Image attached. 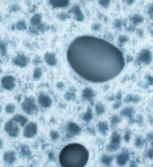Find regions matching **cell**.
I'll return each instance as SVG.
<instances>
[{
    "instance_id": "f5cc1de1",
    "label": "cell",
    "mask_w": 153,
    "mask_h": 167,
    "mask_svg": "<svg viewBox=\"0 0 153 167\" xmlns=\"http://www.w3.org/2000/svg\"><path fill=\"white\" fill-rule=\"evenodd\" d=\"M148 13H152V5L148 7Z\"/></svg>"
},
{
    "instance_id": "4fadbf2b",
    "label": "cell",
    "mask_w": 153,
    "mask_h": 167,
    "mask_svg": "<svg viewBox=\"0 0 153 167\" xmlns=\"http://www.w3.org/2000/svg\"><path fill=\"white\" fill-rule=\"evenodd\" d=\"M16 158H17V155H16V153L13 152V150L5 152L4 155H3V159H4V162L7 163V165H12V163H15Z\"/></svg>"
},
{
    "instance_id": "277c9868",
    "label": "cell",
    "mask_w": 153,
    "mask_h": 167,
    "mask_svg": "<svg viewBox=\"0 0 153 167\" xmlns=\"http://www.w3.org/2000/svg\"><path fill=\"white\" fill-rule=\"evenodd\" d=\"M4 129H5V132L8 133V135L11 136V137H17V136H18L20 127L15 123V120H13V119H11L9 122H7V123H5Z\"/></svg>"
},
{
    "instance_id": "4316f807",
    "label": "cell",
    "mask_w": 153,
    "mask_h": 167,
    "mask_svg": "<svg viewBox=\"0 0 153 167\" xmlns=\"http://www.w3.org/2000/svg\"><path fill=\"white\" fill-rule=\"evenodd\" d=\"M144 144H145V141L143 140V137L141 136H136V139H135V145H136V148H143L144 146Z\"/></svg>"
},
{
    "instance_id": "60d3db41",
    "label": "cell",
    "mask_w": 153,
    "mask_h": 167,
    "mask_svg": "<svg viewBox=\"0 0 153 167\" xmlns=\"http://www.w3.org/2000/svg\"><path fill=\"white\" fill-rule=\"evenodd\" d=\"M122 25H123V22L121 21V20H115V22H114L115 28H122Z\"/></svg>"
},
{
    "instance_id": "44dd1931",
    "label": "cell",
    "mask_w": 153,
    "mask_h": 167,
    "mask_svg": "<svg viewBox=\"0 0 153 167\" xmlns=\"http://www.w3.org/2000/svg\"><path fill=\"white\" fill-rule=\"evenodd\" d=\"M121 141H122V136L119 135L118 132H113V135H111V141H110V142L119 145V144H121Z\"/></svg>"
},
{
    "instance_id": "7a4b0ae2",
    "label": "cell",
    "mask_w": 153,
    "mask_h": 167,
    "mask_svg": "<svg viewBox=\"0 0 153 167\" xmlns=\"http://www.w3.org/2000/svg\"><path fill=\"white\" fill-rule=\"evenodd\" d=\"M89 159V152L81 144H68L59 154L62 167H85Z\"/></svg>"
},
{
    "instance_id": "e575fe53",
    "label": "cell",
    "mask_w": 153,
    "mask_h": 167,
    "mask_svg": "<svg viewBox=\"0 0 153 167\" xmlns=\"http://www.w3.org/2000/svg\"><path fill=\"white\" fill-rule=\"evenodd\" d=\"M0 51H1V55L7 54V43L3 41H0Z\"/></svg>"
},
{
    "instance_id": "c3c4849f",
    "label": "cell",
    "mask_w": 153,
    "mask_h": 167,
    "mask_svg": "<svg viewBox=\"0 0 153 167\" xmlns=\"http://www.w3.org/2000/svg\"><path fill=\"white\" fill-rule=\"evenodd\" d=\"M129 167H138V163H136L135 161H132L131 163H129Z\"/></svg>"
},
{
    "instance_id": "d6a6232c",
    "label": "cell",
    "mask_w": 153,
    "mask_h": 167,
    "mask_svg": "<svg viewBox=\"0 0 153 167\" xmlns=\"http://www.w3.org/2000/svg\"><path fill=\"white\" fill-rule=\"evenodd\" d=\"M5 112L7 114H13L15 112V104H12V103L7 104L5 106Z\"/></svg>"
},
{
    "instance_id": "d4e9b609",
    "label": "cell",
    "mask_w": 153,
    "mask_h": 167,
    "mask_svg": "<svg viewBox=\"0 0 153 167\" xmlns=\"http://www.w3.org/2000/svg\"><path fill=\"white\" fill-rule=\"evenodd\" d=\"M106 111V109H105V104L104 103H97L96 104V112H97V115H102V114H104Z\"/></svg>"
},
{
    "instance_id": "d590c367",
    "label": "cell",
    "mask_w": 153,
    "mask_h": 167,
    "mask_svg": "<svg viewBox=\"0 0 153 167\" xmlns=\"http://www.w3.org/2000/svg\"><path fill=\"white\" fill-rule=\"evenodd\" d=\"M107 149L110 150V152H115V150H118V149H119V145H116V144L110 142V144L107 145Z\"/></svg>"
},
{
    "instance_id": "f35d334b",
    "label": "cell",
    "mask_w": 153,
    "mask_h": 167,
    "mask_svg": "<svg viewBox=\"0 0 153 167\" xmlns=\"http://www.w3.org/2000/svg\"><path fill=\"white\" fill-rule=\"evenodd\" d=\"M118 41H119V44H124L126 42L128 41V38L126 37V35H121V37H119V39H118Z\"/></svg>"
},
{
    "instance_id": "7c38bea8",
    "label": "cell",
    "mask_w": 153,
    "mask_h": 167,
    "mask_svg": "<svg viewBox=\"0 0 153 167\" xmlns=\"http://www.w3.org/2000/svg\"><path fill=\"white\" fill-rule=\"evenodd\" d=\"M69 12L74 13L75 20H76L77 22H82V21H84V18H85V17H84V13L81 12V9H80L79 5H74V7H72V9H71Z\"/></svg>"
},
{
    "instance_id": "30bf717a",
    "label": "cell",
    "mask_w": 153,
    "mask_h": 167,
    "mask_svg": "<svg viewBox=\"0 0 153 167\" xmlns=\"http://www.w3.org/2000/svg\"><path fill=\"white\" fill-rule=\"evenodd\" d=\"M28 61H29V59L26 58L24 54H18L17 56H16L15 59H13V64L17 65V67H20V68H24V67H26Z\"/></svg>"
},
{
    "instance_id": "8992f818",
    "label": "cell",
    "mask_w": 153,
    "mask_h": 167,
    "mask_svg": "<svg viewBox=\"0 0 153 167\" xmlns=\"http://www.w3.org/2000/svg\"><path fill=\"white\" fill-rule=\"evenodd\" d=\"M1 86L4 88L5 90H13L16 86V80L13 76H9V74H7L1 78Z\"/></svg>"
},
{
    "instance_id": "6f0895ef",
    "label": "cell",
    "mask_w": 153,
    "mask_h": 167,
    "mask_svg": "<svg viewBox=\"0 0 153 167\" xmlns=\"http://www.w3.org/2000/svg\"><path fill=\"white\" fill-rule=\"evenodd\" d=\"M21 167H24V166H21Z\"/></svg>"
},
{
    "instance_id": "6da1fadb",
    "label": "cell",
    "mask_w": 153,
    "mask_h": 167,
    "mask_svg": "<svg viewBox=\"0 0 153 167\" xmlns=\"http://www.w3.org/2000/svg\"><path fill=\"white\" fill-rule=\"evenodd\" d=\"M71 68L90 82H106L115 78L126 64L122 51L105 39L82 35L76 38L67 50Z\"/></svg>"
},
{
    "instance_id": "cb8c5ba5",
    "label": "cell",
    "mask_w": 153,
    "mask_h": 167,
    "mask_svg": "<svg viewBox=\"0 0 153 167\" xmlns=\"http://www.w3.org/2000/svg\"><path fill=\"white\" fill-rule=\"evenodd\" d=\"M92 119H93V114H92V110H90V109H88V110L85 111V114H84V115H82V120H84V122H86V123H88V122H90Z\"/></svg>"
},
{
    "instance_id": "bcb514c9",
    "label": "cell",
    "mask_w": 153,
    "mask_h": 167,
    "mask_svg": "<svg viewBox=\"0 0 153 167\" xmlns=\"http://www.w3.org/2000/svg\"><path fill=\"white\" fill-rule=\"evenodd\" d=\"M119 107H121V102H119V101H116V102L114 103V109H119Z\"/></svg>"
},
{
    "instance_id": "8fae6325",
    "label": "cell",
    "mask_w": 153,
    "mask_h": 167,
    "mask_svg": "<svg viewBox=\"0 0 153 167\" xmlns=\"http://www.w3.org/2000/svg\"><path fill=\"white\" fill-rule=\"evenodd\" d=\"M38 103L41 104L42 107H45V109H47L52 104V101L51 98H50L47 94H39L38 96Z\"/></svg>"
},
{
    "instance_id": "ac0fdd59",
    "label": "cell",
    "mask_w": 153,
    "mask_h": 167,
    "mask_svg": "<svg viewBox=\"0 0 153 167\" xmlns=\"http://www.w3.org/2000/svg\"><path fill=\"white\" fill-rule=\"evenodd\" d=\"M134 114H135L134 107H124V109H122V111H121V115L124 117H132Z\"/></svg>"
},
{
    "instance_id": "7dc6e473",
    "label": "cell",
    "mask_w": 153,
    "mask_h": 167,
    "mask_svg": "<svg viewBox=\"0 0 153 167\" xmlns=\"http://www.w3.org/2000/svg\"><path fill=\"white\" fill-rule=\"evenodd\" d=\"M56 86H58V89H63V88H64V85H63V82H58V84H56Z\"/></svg>"
},
{
    "instance_id": "ffe728a7",
    "label": "cell",
    "mask_w": 153,
    "mask_h": 167,
    "mask_svg": "<svg viewBox=\"0 0 153 167\" xmlns=\"http://www.w3.org/2000/svg\"><path fill=\"white\" fill-rule=\"evenodd\" d=\"M111 162H113V157H111V155L105 154V155L101 157V163H102V165H105V166H111Z\"/></svg>"
},
{
    "instance_id": "5b68a950",
    "label": "cell",
    "mask_w": 153,
    "mask_h": 167,
    "mask_svg": "<svg viewBox=\"0 0 153 167\" xmlns=\"http://www.w3.org/2000/svg\"><path fill=\"white\" fill-rule=\"evenodd\" d=\"M37 132H38V127L33 122H28L26 125L24 127V137H26V139H33L37 135Z\"/></svg>"
},
{
    "instance_id": "f6af8a7d",
    "label": "cell",
    "mask_w": 153,
    "mask_h": 167,
    "mask_svg": "<svg viewBox=\"0 0 153 167\" xmlns=\"http://www.w3.org/2000/svg\"><path fill=\"white\" fill-rule=\"evenodd\" d=\"M93 29H94V30H99V29H101V25H99V24L93 25Z\"/></svg>"
},
{
    "instance_id": "836d02e7",
    "label": "cell",
    "mask_w": 153,
    "mask_h": 167,
    "mask_svg": "<svg viewBox=\"0 0 153 167\" xmlns=\"http://www.w3.org/2000/svg\"><path fill=\"white\" fill-rule=\"evenodd\" d=\"M59 132L58 131H51V132H50V137H51V140H54V141H56V140L59 139Z\"/></svg>"
},
{
    "instance_id": "ee69618b",
    "label": "cell",
    "mask_w": 153,
    "mask_h": 167,
    "mask_svg": "<svg viewBox=\"0 0 153 167\" xmlns=\"http://www.w3.org/2000/svg\"><path fill=\"white\" fill-rule=\"evenodd\" d=\"M147 81H148V85H152V84H153V78H152V76H147Z\"/></svg>"
},
{
    "instance_id": "11a10c76",
    "label": "cell",
    "mask_w": 153,
    "mask_h": 167,
    "mask_svg": "<svg viewBox=\"0 0 153 167\" xmlns=\"http://www.w3.org/2000/svg\"><path fill=\"white\" fill-rule=\"evenodd\" d=\"M1 148H3V141L0 140V149H1Z\"/></svg>"
},
{
    "instance_id": "1f68e13d",
    "label": "cell",
    "mask_w": 153,
    "mask_h": 167,
    "mask_svg": "<svg viewBox=\"0 0 153 167\" xmlns=\"http://www.w3.org/2000/svg\"><path fill=\"white\" fill-rule=\"evenodd\" d=\"M122 120V117L121 116H118V115H114L111 117V125H118L119 122Z\"/></svg>"
},
{
    "instance_id": "484cf974",
    "label": "cell",
    "mask_w": 153,
    "mask_h": 167,
    "mask_svg": "<svg viewBox=\"0 0 153 167\" xmlns=\"http://www.w3.org/2000/svg\"><path fill=\"white\" fill-rule=\"evenodd\" d=\"M15 28L17 29V30H26V28H28V26H26V22L24 21V20H20V21H17V24L15 25Z\"/></svg>"
},
{
    "instance_id": "7402d4cb",
    "label": "cell",
    "mask_w": 153,
    "mask_h": 167,
    "mask_svg": "<svg viewBox=\"0 0 153 167\" xmlns=\"http://www.w3.org/2000/svg\"><path fill=\"white\" fill-rule=\"evenodd\" d=\"M97 129H98L101 133H106V132H107V129H109L107 123H106V122H99V123L97 124Z\"/></svg>"
},
{
    "instance_id": "8d00e7d4",
    "label": "cell",
    "mask_w": 153,
    "mask_h": 167,
    "mask_svg": "<svg viewBox=\"0 0 153 167\" xmlns=\"http://www.w3.org/2000/svg\"><path fill=\"white\" fill-rule=\"evenodd\" d=\"M98 4L101 7H104V8H107L110 5V0H98Z\"/></svg>"
},
{
    "instance_id": "ab89813d",
    "label": "cell",
    "mask_w": 153,
    "mask_h": 167,
    "mask_svg": "<svg viewBox=\"0 0 153 167\" xmlns=\"http://www.w3.org/2000/svg\"><path fill=\"white\" fill-rule=\"evenodd\" d=\"M147 158H148V159H152V158H153V149H152V148L147 152Z\"/></svg>"
},
{
    "instance_id": "ba28073f",
    "label": "cell",
    "mask_w": 153,
    "mask_h": 167,
    "mask_svg": "<svg viewBox=\"0 0 153 167\" xmlns=\"http://www.w3.org/2000/svg\"><path fill=\"white\" fill-rule=\"evenodd\" d=\"M80 132H81L80 125H77V124L74 122L67 123V136L68 137H75V136H77Z\"/></svg>"
},
{
    "instance_id": "74e56055",
    "label": "cell",
    "mask_w": 153,
    "mask_h": 167,
    "mask_svg": "<svg viewBox=\"0 0 153 167\" xmlns=\"http://www.w3.org/2000/svg\"><path fill=\"white\" fill-rule=\"evenodd\" d=\"M123 140H124L126 142H128L129 140H131V132H129V131H126L124 136H123Z\"/></svg>"
},
{
    "instance_id": "3957f363",
    "label": "cell",
    "mask_w": 153,
    "mask_h": 167,
    "mask_svg": "<svg viewBox=\"0 0 153 167\" xmlns=\"http://www.w3.org/2000/svg\"><path fill=\"white\" fill-rule=\"evenodd\" d=\"M21 107L24 110L25 114H33L37 109V104H35V99L33 97H26L24 99V102L21 103Z\"/></svg>"
},
{
    "instance_id": "9c48e42d",
    "label": "cell",
    "mask_w": 153,
    "mask_h": 167,
    "mask_svg": "<svg viewBox=\"0 0 153 167\" xmlns=\"http://www.w3.org/2000/svg\"><path fill=\"white\" fill-rule=\"evenodd\" d=\"M128 159H129V154H128L127 150H123L122 153H119V154L115 157V161H116V165L118 166H124L126 163L128 162Z\"/></svg>"
},
{
    "instance_id": "9a60e30c",
    "label": "cell",
    "mask_w": 153,
    "mask_h": 167,
    "mask_svg": "<svg viewBox=\"0 0 153 167\" xmlns=\"http://www.w3.org/2000/svg\"><path fill=\"white\" fill-rule=\"evenodd\" d=\"M94 90L90 89V88H85L84 90H82V93H81V97H82V99H85V101H92L93 98H94Z\"/></svg>"
},
{
    "instance_id": "f546056e",
    "label": "cell",
    "mask_w": 153,
    "mask_h": 167,
    "mask_svg": "<svg viewBox=\"0 0 153 167\" xmlns=\"http://www.w3.org/2000/svg\"><path fill=\"white\" fill-rule=\"evenodd\" d=\"M42 73H43V71H42V68H35L34 72H33V77L35 78V80H39V78L42 77Z\"/></svg>"
},
{
    "instance_id": "603a6c76",
    "label": "cell",
    "mask_w": 153,
    "mask_h": 167,
    "mask_svg": "<svg viewBox=\"0 0 153 167\" xmlns=\"http://www.w3.org/2000/svg\"><path fill=\"white\" fill-rule=\"evenodd\" d=\"M144 21V18H143V16L140 15H134L131 17V22H132V25H138V24H140V22Z\"/></svg>"
},
{
    "instance_id": "b9f144b4",
    "label": "cell",
    "mask_w": 153,
    "mask_h": 167,
    "mask_svg": "<svg viewBox=\"0 0 153 167\" xmlns=\"http://www.w3.org/2000/svg\"><path fill=\"white\" fill-rule=\"evenodd\" d=\"M58 17L60 18V20H65L67 17H69V15H65V13H60V15H59Z\"/></svg>"
},
{
    "instance_id": "db71d44e",
    "label": "cell",
    "mask_w": 153,
    "mask_h": 167,
    "mask_svg": "<svg viewBox=\"0 0 153 167\" xmlns=\"http://www.w3.org/2000/svg\"><path fill=\"white\" fill-rule=\"evenodd\" d=\"M148 140H149V141L152 140V133H149V135H148Z\"/></svg>"
},
{
    "instance_id": "9f6ffc18",
    "label": "cell",
    "mask_w": 153,
    "mask_h": 167,
    "mask_svg": "<svg viewBox=\"0 0 153 167\" xmlns=\"http://www.w3.org/2000/svg\"><path fill=\"white\" fill-rule=\"evenodd\" d=\"M0 111H1V107H0Z\"/></svg>"
},
{
    "instance_id": "52a82bcc",
    "label": "cell",
    "mask_w": 153,
    "mask_h": 167,
    "mask_svg": "<svg viewBox=\"0 0 153 167\" xmlns=\"http://www.w3.org/2000/svg\"><path fill=\"white\" fill-rule=\"evenodd\" d=\"M139 61H140L141 64H151L152 61V52L151 50H148V48H144V50L140 51V54H139Z\"/></svg>"
},
{
    "instance_id": "e0dca14e",
    "label": "cell",
    "mask_w": 153,
    "mask_h": 167,
    "mask_svg": "<svg viewBox=\"0 0 153 167\" xmlns=\"http://www.w3.org/2000/svg\"><path fill=\"white\" fill-rule=\"evenodd\" d=\"M13 120H15V123L18 127H25L26 123H28V117H25L24 115H15L13 116Z\"/></svg>"
},
{
    "instance_id": "7bdbcfd3",
    "label": "cell",
    "mask_w": 153,
    "mask_h": 167,
    "mask_svg": "<svg viewBox=\"0 0 153 167\" xmlns=\"http://www.w3.org/2000/svg\"><path fill=\"white\" fill-rule=\"evenodd\" d=\"M47 155H49V159H50V161H54V159H55L54 153H52V152H49V153H47Z\"/></svg>"
},
{
    "instance_id": "681fc988",
    "label": "cell",
    "mask_w": 153,
    "mask_h": 167,
    "mask_svg": "<svg viewBox=\"0 0 153 167\" xmlns=\"http://www.w3.org/2000/svg\"><path fill=\"white\" fill-rule=\"evenodd\" d=\"M39 61H41V59H39V58H35L34 59V64H39Z\"/></svg>"
},
{
    "instance_id": "f1b7e54d",
    "label": "cell",
    "mask_w": 153,
    "mask_h": 167,
    "mask_svg": "<svg viewBox=\"0 0 153 167\" xmlns=\"http://www.w3.org/2000/svg\"><path fill=\"white\" fill-rule=\"evenodd\" d=\"M21 155H22V157H28V158L32 155V152L29 150L28 146H25V145L21 146Z\"/></svg>"
},
{
    "instance_id": "83f0119b",
    "label": "cell",
    "mask_w": 153,
    "mask_h": 167,
    "mask_svg": "<svg viewBox=\"0 0 153 167\" xmlns=\"http://www.w3.org/2000/svg\"><path fill=\"white\" fill-rule=\"evenodd\" d=\"M65 99H67V101H74L75 99V89H74V88H72V89L71 90H68L67 91V93H65Z\"/></svg>"
},
{
    "instance_id": "2e32d148",
    "label": "cell",
    "mask_w": 153,
    "mask_h": 167,
    "mask_svg": "<svg viewBox=\"0 0 153 167\" xmlns=\"http://www.w3.org/2000/svg\"><path fill=\"white\" fill-rule=\"evenodd\" d=\"M54 8H65L69 4V0H49Z\"/></svg>"
},
{
    "instance_id": "5bb4252c",
    "label": "cell",
    "mask_w": 153,
    "mask_h": 167,
    "mask_svg": "<svg viewBox=\"0 0 153 167\" xmlns=\"http://www.w3.org/2000/svg\"><path fill=\"white\" fill-rule=\"evenodd\" d=\"M45 63L50 65V67H54V65H56V63H58V60H56V56L54 52H46L45 54Z\"/></svg>"
},
{
    "instance_id": "f907efd6",
    "label": "cell",
    "mask_w": 153,
    "mask_h": 167,
    "mask_svg": "<svg viewBox=\"0 0 153 167\" xmlns=\"http://www.w3.org/2000/svg\"><path fill=\"white\" fill-rule=\"evenodd\" d=\"M13 9H20V7L18 5H13V7H11V11L13 12Z\"/></svg>"
},
{
    "instance_id": "d6986e66",
    "label": "cell",
    "mask_w": 153,
    "mask_h": 167,
    "mask_svg": "<svg viewBox=\"0 0 153 167\" xmlns=\"http://www.w3.org/2000/svg\"><path fill=\"white\" fill-rule=\"evenodd\" d=\"M30 24L33 26H38L39 24H42V15L41 13H35L34 16L30 18Z\"/></svg>"
},
{
    "instance_id": "816d5d0a",
    "label": "cell",
    "mask_w": 153,
    "mask_h": 167,
    "mask_svg": "<svg viewBox=\"0 0 153 167\" xmlns=\"http://www.w3.org/2000/svg\"><path fill=\"white\" fill-rule=\"evenodd\" d=\"M126 3H127V4H134L135 0H126Z\"/></svg>"
},
{
    "instance_id": "4dcf8cb0",
    "label": "cell",
    "mask_w": 153,
    "mask_h": 167,
    "mask_svg": "<svg viewBox=\"0 0 153 167\" xmlns=\"http://www.w3.org/2000/svg\"><path fill=\"white\" fill-rule=\"evenodd\" d=\"M140 101V98H139L138 96H127V98H126V102H139Z\"/></svg>"
}]
</instances>
